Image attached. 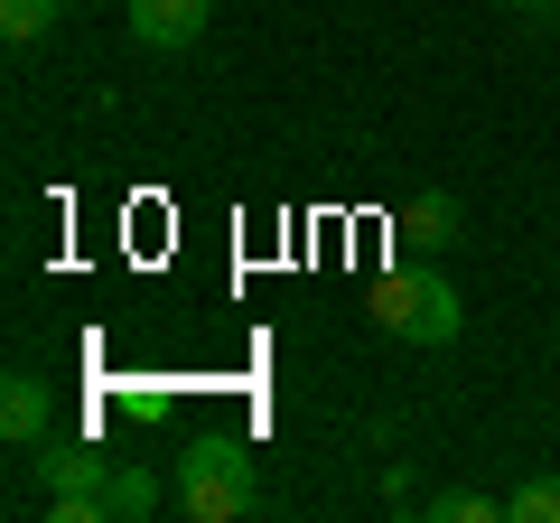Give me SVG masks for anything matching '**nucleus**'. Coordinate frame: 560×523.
<instances>
[{"instance_id": "f03ea898", "label": "nucleus", "mask_w": 560, "mask_h": 523, "mask_svg": "<svg viewBox=\"0 0 560 523\" xmlns=\"http://www.w3.org/2000/svg\"><path fill=\"white\" fill-rule=\"evenodd\" d=\"M364 309H374V327H383V337H401V346H458V327H467V300L430 271V262L383 271V281L364 290Z\"/></svg>"}, {"instance_id": "423d86ee", "label": "nucleus", "mask_w": 560, "mask_h": 523, "mask_svg": "<svg viewBox=\"0 0 560 523\" xmlns=\"http://www.w3.org/2000/svg\"><path fill=\"white\" fill-rule=\"evenodd\" d=\"M47 430H57V393H47L38 374H10V383H0V440H10V449H38Z\"/></svg>"}, {"instance_id": "20e7f679", "label": "nucleus", "mask_w": 560, "mask_h": 523, "mask_svg": "<svg viewBox=\"0 0 560 523\" xmlns=\"http://www.w3.org/2000/svg\"><path fill=\"white\" fill-rule=\"evenodd\" d=\"M113 467H121V458H103L94 440H57V430L38 440V477H47V496H103V486H113Z\"/></svg>"}, {"instance_id": "9d476101", "label": "nucleus", "mask_w": 560, "mask_h": 523, "mask_svg": "<svg viewBox=\"0 0 560 523\" xmlns=\"http://www.w3.org/2000/svg\"><path fill=\"white\" fill-rule=\"evenodd\" d=\"M504 523H560V477H523L504 496Z\"/></svg>"}, {"instance_id": "0eeeda50", "label": "nucleus", "mask_w": 560, "mask_h": 523, "mask_svg": "<svg viewBox=\"0 0 560 523\" xmlns=\"http://www.w3.org/2000/svg\"><path fill=\"white\" fill-rule=\"evenodd\" d=\"M103 514H113V523L160 514V486H150V467H113V486H103Z\"/></svg>"}, {"instance_id": "39448f33", "label": "nucleus", "mask_w": 560, "mask_h": 523, "mask_svg": "<svg viewBox=\"0 0 560 523\" xmlns=\"http://www.w3.org/2000/svg\"><path fill=\"white\" fill-rule=\"evenodd\" d=\"M393 234L411 243V253H448V243H467V234H458V197H448V187L401 197V206H393Z\"/></svg>"}, {"instance_id": "9b49d317", "label": "nucleus", "mask_w": 560, "mask_h": 523, "mask_svg": "<svg viewBox=\"0 0 560 523\" xmlns=\"http://www.w3.org/2000/svg\"><path fill=\"white\" fill-rule=\"evenodd\" d=\"M495 10H504L514 28H551V20H560V0H495Z\"/></svg>"}, {"instance_id": "1a4fd4ad", "label": "nucleus", "mask_w": 560, "mask_h": 523, "mask_svg": "<svg viewBox=\"0 0 560 523\" xmlns=\"http://www.w3.org/2000/svg\"><path fill=\"white\" fill-rule=\"evenodd\" d=\"M430 523H504V496H486V486H448V496H430Z\"/></svg>"}, {"instance_id": "f257e3e1", "label": "nucleus", "mask_w": 560, "mask_h": 523, "mask_svg": "<svg viewBox=\"0 0 560 523\" xmlns=\"http://www.w3.org/2000/svg\"><path fill=\"white\" fill-rule=\"evenodd\" d=\"M168 496H178L187 523H243V514H261V467L243 440H187Z\"/></svg>"}, {"instance_id": "7ed1b4c3", "label": "nucleus", "mask_w": 560, "mask_h": 523, "mask_svg": "<svg viewBox=\"0 0 560 523\" xmlns=\"http://www.w3.org/2000/svg\"><path fill=\"white\" fill-rule=\"evenodd\" d=\"M206 20H215V0H131V38L150 47V57H178V47H197Z\"/></svg>"}, {"instance_id": "6e6552de", "label": "nucleus", "mask_w": 560, "mask_h": 523, "mask_svg": "<svg viewBox=\"0 0 560 523\" xmlns=\"http://www.w3.org/2000/svg\"><path fill=\"white\" fill-rule=\"evenodd\" d=\"M66 20V0H0V38L10 47H28V38H47V28Z\"/></svg>"}]
</instances>
